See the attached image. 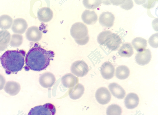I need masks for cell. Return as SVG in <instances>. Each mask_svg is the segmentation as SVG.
<instances>
[{"label":"cell","instance_id":"cell-1","mask_svg":"<svg viewBox=\"0 0 158 115\" xmlns=\"http://www.w3.org/2000/svg\"><path fill=\"white\" fill-rule=\"evenodd\" d=\"M55 55L52 51L47 50L35 44L26 55L25 70L36 71L44 70L50 65V61L53 60Z\"/></svg>","mask_w":158,"mask_h":115},{"label":"cell","instance_id":"cell-2","mask_svg":"<svg viewBox=\"0 0 158 115\" xmlns=\"http://www.w3.org/2000/svg\"><path fill=\"white\" fill-rule=\"evenodd\" d=\"M26 52L23 50H7L0 58L1 63L6 73L10 75L17 73L22 70L25 64Z\"/></svg>","mask_w":158,"mask_h":115},{"label":"cell","instance_id":"cell-3","mask_svg":"<svg viewBox=\"0 0 158 115\" xmlns=\"http://www.w3.org/2000/svg\"><path fill=\"white\" fill-rule=\"evenodd\" d=\"M97 40L99 45L106 46L112 51L117 50L122 42L118 34L112 33L109 30L102 31L99 34Z\"/></svg>","mask_w":158,"mask_h":115},{"label":"cell","instance_id":"cell-4","mask_svg":"<svg viewBox=\"0 0 158 115\" xmlns=\"http://www.w3.org/2000/svg\"><path fill=\"white\" fill-rule=\"evenodd\" d=\"M70 34L74 39L76 43L81 45H84L89 40L88 28L86 25L82 23H76L70 29Z\"/></svg>","mask_w":158,"mask_h":115},{"label":"cell","instance_id":"cell-5","mask_svg":"<svg viewBox=\"0 0 158 115\" xmlns=\"http://www.w3.org/2000/svg\"><path fill=\"white\" fill-rule=\"evenodd\" d=\"M56 112L55 106L50 103H47L31 108L28 115H55Z\"/></svg>","mask_w":158,"mask_h":115},{"label":"cell","instance_id":"cell-6","mask_svg":"<svg viewBox=\"0 0 158 115\" xmlns=\"http://www.w3.org/2000/svg\"><path fill=\"white\" fill-rule=\"evenodd\" d=\"M71 71L78 77H83L87 75L89 70L88 65L83 60L77 61L72 64Z\"/></svg>","mask_w":158,"mask_h":115},{"label":"cell","instance_id":"cell-7","mask_svg":"<svg viewBox=\"0 0 158 115\" xmlns=\"http://www.w3.org/2000/svg\"><path fill=\"white\" fill-rule=\"evenodd\" d=\"M95 97L99 104H106L110 102L111 95L107 88L101 87L97 89L96 92Z\"/></svg>","mask_w":158,"mask_h":115},{"label":"cell","instance_id":"cell-8","mask_svg":"<svg viewBox=\"0 0 158 115\" xmlns=\"http://www.w3.org/2000/svg\"><path fill=\"white\" fill-rule=\"evenodd\" d=\"M152 58L151 50L145 49L136 55L135 60L136 63L140 66H145L149 63Z\"/></svg>","mask_w":158,"mask_h":115},{"label":"cell","instance_id":"cell-9","mask_svg":"<svg viewBox=\"0 0 158 115\" xmlns=\"http://www.w3.org/2000/svg\"><path fill=\"white\" fill-rule=\"evenodd\" d=\"M101 74L104 79H110L114 77L115 69L114 66L110 62H104L100 67Z\"/></svg>","mask_w":158,"mask_h":115},{"label":"cell","instance_id":"cell-10","mask_svg":"<svg viewBox=\"0 0 158 115\" xmlns=\"http://www.w3.org/2000/svg\"><path fill=\"white\" fill-rule=\"evenodd\" d=\"M43 36V33L38 27L33 26L28 28L26 32L27 40L30 41L36 42L40 41Z\"/></svg>","mask_w":158,"mask_h":115},{"label":"cell","instance_id":"cell-11","mask_svg":"<svg viewBox=\"0 0 158 115\" xmlns=\"http://www.w3.org/2000/svg\"><path fill=\"white\" fill-rule=\"evenodd\" d=\"M56 80L55 76L50 72H45L42 74L39 79L40 84L46 88L52 87Z\"/></svg>","mask_w":158,"mask_h":115},{"label":"cell","instance_id":"cell-12","mask_svg":"<svg viewBox=\"0 0 158 115\" xmlns=\"http://www.w3.org/2000/svg\"><path fill=\"white\" fill-rule=\"evenodd\" d=\"M28 27L26 20L23 18H17L13 21L11 30L14 33L23 34L26 31Z\"/></svg>","mask_w":158,"mask_h":115},{"label":"cell","instance_id":"cell-13","mask_svg":"<svg viewBox=\"0 0 158 115\" xmlns=\"http://www.w3.org/2000/svg\"><path fill=\"white\" fill-rule=\"evenodd\" d=\"M115 18L114 15L109 11L104 12L100 15L99 22L102 26L111 28L113 26Z\"/></svg>","mask_w":158,"mask_h":115},{"label":"cell","instance_id":"cell-14","mask_svg":"<svg viewBox=\"0 0 158 115\" xmlns=\"http://www.w3.org/2000/svg\"><path fill=\"white\" fill-rule=\"evenodd\" d=\"M37 16L40 21L43 23H48L52 19L53 11L50 8L43 7L38 10Z\"/></svg>","mask_w":158,"mask_h":115},{"label":"cell","instance_id":"cell-15","mask_svg":"<svg viewBox=\"0 0 158 115\" xmlns=\"http://www.w3.org/2000/svg\"><path fill=\"white\" fill-rule=\"evenodd\" d=\"M81 19L84 23L89 25L95 24L98 20V16L94 11L85 10L81 15Z\"/></svg>","mask_w":158,"mask_h":115},{"label":"cell","instance_id":"cell-16","mask_svg":"<svg viewBox=\"0 0 158 115\" xmlns=\"http://www.w3.org/2000/svg\"><path fill=\"white\" fill-rule=\"evenodd\" d=\"M108 87L112 95L118 99H124L126 95V92L122 86L116 83H111Z\"/></svg>","mask_w":158,"mask_h":115},{"label":"cell","instance_id":"cell-17","mask_svg":"<svg viewBox=\"0 0 158 115\" xmlns=\"http://www.w3.org/2000/svg\"><path fill=\"white\" fill-rule=\"evenodd\" d=\"M139 103V98L137 94L131 93L126 97L124 104L128 109H134L137 107Z\"/></svg>","mask_w":158,"mask_h":115},{"label":"cell","instance_id":"cell-18","mask_svg":"<svg viewBox=\"0 0 158 115\" xmlns=\"http://www.w3.org/2000/svg\"><path fill=\"white\" fill-rule=\"evenodd\" d=\"M78 78L72 74H68L64 76L61 82L63 85L67 88H72L78 84Z\"/></svg>","mask_w":158,"mask_h":115},{"label":"cell","instance_id":"cell-19","mask_svg":"<svg viewBox=\"0 0 158 115\" xmlns=\"http://www.w3.org/2000/svg\"><path fill=\"white\" fill-rule=\"evenodd\" d=\"M11 35L6 30L0 31V51H2L8 46L11 39Z\"/></svg>","mask_w":158,"mask_h":115},{"label":"cell","instance_id":"cell-20","mask_svg":"<svg viewBox=\"0 0 158 115\" xmlns=\"http://www.w3.org/2000/svg\"><path fill=\"white\" fill-rule=\"evenodd\" d=\"M118 53L121 57H131L134 53L133 48L130 43H124L119 50Z\"/></svg>","mask_w":158,"mask_h":115},{"label":"cell","instance_id":"cell-21","mask_svg":"<svg viewBox=\"0 0 158 115\" xmlns=\"http://www.w3.org/2000/svg\"><path fill=\"white\" fill-rule=\"evenodd\" d=\"M130 75V70L127 66L121 65L116 69L115 75L118 79L123 80L128 78Z\"/></svg>","mask_w":158,"mask_h":115},{"label":"cell","instance_id":"cell-22","mask_svg":"<svg viewBox=\"0 0 158 115\" xmlns=\"http://www.w3.org/2000/svg\"><path fill=\"white\" fill-rule=\"evenodd\" d=\"M132 44L135 49L138 52L145 49L147 45V40L141 37H137L134 39Z\"/></svg>","mask_w":158,"mask_h":115},{"label":"cell","instance_id":"cell-23","mask_svg":"<svg viewBox=\"0 0 158 115\" xmlns=\"http://www.w3.org/2000/svg\"><path fill=\"white\" fill-rule=\"evenodd\" d=\"M85 87L82 84L79 83L73 87L69 94L70 98L73 100H77L81 97L84 94Z\"/></svg>","mask_w":158,"mask_h":115},{"label":"cell","instance_id":"cell-24","mask_svg":"<svg viewBox=\"0 0 158 115\" xmlns=\"http://www.w3.org/2000/svg\"><path fill=\"white\" fill-rule=\"evenodd\" d=\"M13 23V19L9 15H4L0 16V28L2 29H9L12 25Z\"/></svg>","mask_w":158,"mask_h":115},{"label":"cell","instance_id":"cell-25","mask_svg":"<svg viewBox=\"0 0 158 115\" xmlns=\"http://www.w3.org/2000/svg\"><path fill=\"white\" fill-rule=\"evenodd\" d=\"M23 36L18 34H14L11 37L10 45L14 47H19L22 45L23 43Z\"/></svg>","mask_w":158,"mask_h":115},{"label":"cell","instance_id":"cell-26","mask_svg":"<svg viewBox=\"0 0 158 115\" xmlns=\"http://www.w3.org/2000/svg\"><path fill=\"white\" fill-rule=\"evenodd\" d=\"M122 113V109L120 106L115 104L110 105L106 110L107 115H121Z\"/></svg>","mask_w":158,"mask_h":115},{"label":"cell","instance_id":"cell-27","mask_svg":"<svg viewBox=\"0 0 158 115\" xmlns=\"http://www.w3.org/2000/svg\"><path fill=\"white\" fill-rule=\"evenodd\" d=\"M102 1L95 0H86L83 1V4L85 7L87 9L94 10L100 6L102 4Z\"/></svg>","mask_w":158,"mask_h":115},{"label":"cell","instance_id":"cell-28","mask_svg":"<svg viewBox=\"0 0 158 115\" xmlns=\"http://www.w3.org/2000/svg\"><path fill=\"white\" fill-rule=\"evenodd\" d=\"M158 33L153 34L148 40V43L151 46L154 48H157L158 47Z\"/></svg>","mask_w":158,"mask_h":115},{"label":"cell","instance_id":"cell-29","mask_svg":"<svg viewBox=\"0 0 158 115\" xmlns=\"http://www.w3.org/2000/svg\"><path fill=\"white\" fill-rule=\"evenodd\" d=\"M134 4L132 1H124L123 4L121 5V7L126 10H131L133 7Z\"/></svg>","mask_w":158,"mask_h":115},{"label":"cell","instance_id":"cell-30","mask_svg":"<svg viewBox=\"0 0 158 115\" xmlns=\"http://www.w3.org/2000/svg\"><path fill=\"white\" fill-rule=\"evenodd\" d=\"M5 82H6V80H5V78L1 74H0V90L2 89L4 87Z\"/></svg>","mask_w":158,"mask_h":115}]
</instances>
